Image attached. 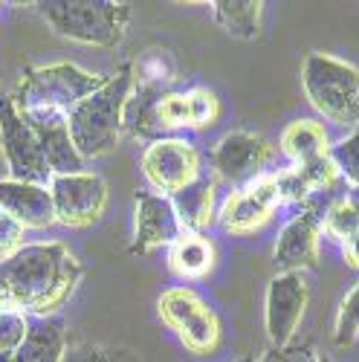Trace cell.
I'll return each instance as SVG.
<instances>
[{"label":"cell","instance_id":"cell-24","mask_svg":"<svg viewBox=\"0 0 359 362\" xmlns=\"http://www.w3.org/2000/svg\"><path fill=\"white\" fill-rule=\"evenodd\" d=\"M61 362H139L128 348H107V345H96V342H67Z\"/></svg>","mask_w":359,"mask_h":362},{"label":"cell","instance_id":"cell-6","mask_svg":"<svg viewBox=\"0 0 359 362\" xmlns=\"http://www.w3.org/2000/svg\"><path fill=\"white\" fill-rule=\"evenodd\" d=\"M160 319L192 354H212L220 345V319L192 287H171L157 301Z\"/></svg>","mask_w":359,"mask_h":362},{"label":"cell","instance_id":"cell-7","mask_svg":"<svg viewBox=\"0 0 359 362\" xmlns=\"http://www.w3.org/2000/svg\"><path fill=\"white\" fill-rule=\"evenodd\" d=\"M0 145H4V154L9 160L12 180L49 186L52 171L38 145V136L29 128L26 116L18 110L12 96H0Z\"/></svg>","mask_w":359,"mask_h":362},{"label":"cell","instance_id":"cell-18","mask_svg":"<svg viewBox=\"0 0 359 362\" xmlns=\"http://www.w3.org/2000/svg\"><path fill=\"white\" fill-rule=\"evenodd\" d=\"M215 189H218V180L200 174L194 183H189L186 189H180L171 197V206L177 212V221L183 226V232H203L215 223L218 212H215Z\"/></svg>","mask_w":359,"mask_h":362},{"label":"cell","instance_id":"cell-22","mask_svg":"<svg viewBox=\"0 0 359 362\" xmlns=\"http://www.w3.org/2000/svg\"><path fill=\"white\" fill-rule=\"evenodd\" d=\"M212 15L215 23L232 38L252 41L261 35V0H218V4H212Z\"/></svg>","mask_w":359,"mask_h":362},{"label":"cell","instance_id":"cell-21","mask_svg":"<svg viewBox=\"0 0 359 362\" xmlns=\"http://www.w3.org/2000/svg\"><path fill=\"white\" fill-rule=\"evenodd\" d=\"M134 87L154 90V93H171V87L180 78V64L171 49L151 47L134 58Z\"/></svg>","mask_w":359,"mask_h":362},{"label":"cell","instance_id":"cell-10","mask_svg":"<svg viewBox=\"0 0 359 362\" xmlns=\"http://www.w3.org/2000/svg\"><path fill=\"white\" fill-rule=\"evenodd\" d=\"M49 194L55 206V223L90 226L105 215L107 183L99 174H55L49 180Z\"/></svg>","mask_w":359,"mask_h":362},{"label":"cell","instance_id":"cell-12","mask_svg":"<svg viewBox=\"0 0 359 362\" xmlns=\"http://www.w3.org/2000/svg\"><path fill=\"white\" fill-rule=\"evenodd\" d=\"M310 301V287L302 273H278L266 287L264 298V325L273 348H284L293 342L298 325L305 319Z\"/></svg>","mask_w":359,"mask_h":362},{"label":"cell","instance_id":"cell-34","mask_svg":"<svg viewBox=\"0 0 359 362\" xmlns=\"http://www.w3.org/2000/svg\"><path fill=\"white\" fill-rule=\"evenodd\" d=\"M345 197H348V200H351V206H353V209H356V215H359V189H356V186H351V189H348V194H345Z\"/></svg>","mask_w":359,"mask_h":362},{"label":"cell","instance_id":"cell-9","mask_svg":"<svg viewBox=\"0 0 359 362\" xmlns=\"http://www.w3.org/2000/svg\"><path fill=\"white\" fill-rule=\"evenodd\" d=\"M273 154H276L273 145L264 136L252 131H229L226 136L218 139L208 160H212L215 180H223L232 189H244L255 177L266 174Z\"/></svg>","mask_w":359,"mask_h":362},{"label":"cell","instance_id":"cell-15","mask_svg":"<svg viewBox=\"0 0 359 362\" xmlns=\"http://www.w3.org/2000/svg\"><path fill=\"white\" fill-rule=\"evenodd\" d=\"M29 128L35 131L38 145L47 157V165L55 174H81L84 160L73 145L70 128H67V116L64 113H55V110H29L23 113Z\"/></svg>","mask_w":359,"mask_h":362},{"label":"cell","instance_id":"cell-25","mask_svg":"<svg viewBox=\"0 0 359 362\" xmlns=\"http://www.w3.org/2000/svg\"><path fill=\"white\" fill-rule=\"evenodd\" d=\"M157 125L165 131H174V128H192V107H189V93H165L157 107Z\"/></svg>","mask_w":359,"mask_h":362},{"label":"cell","instance_id":"cell-33","mask_svg":"<svg viewBox=\"0 0 359 362\" xmlns=\"http://www.w3.org/2000/svg\"><path fill=\"white\" fill-rule=\"evenodd\" d=\"M342 255H345V264L359 269V232H353L345 244H342Z\"/></svg>","mask_w":359,"mask_h":362},{"label":"cell","instance_id":"cell-31","mask_svg":"<svg viewBox=\"0 0 359 362\" xmlns=\"http://www.w3.org/2000/svg\"><path fill=\"white\" fill-rule=\"evenodd\" d=\"M258 362H331V356L322 354L316 345L302 342V345H284V348H269Z\"/></svg>","mask_w":359,"mask_h":362},{"label":"cell","instance_id":"cell-29","mask_svg":"<svg viewBox=\"0 0 359 362\" xmlns=\"http://www.w3.org/2000/svg\"><path fill=\"white\" fill-rule=\"evenodd\" d=\"M29 334V316L0 308V354H15Z\"/></svg>","mask_w":359,"mask_h":362},{"label":"cell","instance_id":"cell-3","mask_svg":"<svg viewBox=\"0 0 359 362\" xmlns=\"http://www.w3.org/2000/svg\"><path fill=\"white\" fill-rule=\"evenodd\" d=\"M35 9L61 38L105 49L122 44L131 21V4L113 0H47Z\"/></svg>","mask_w":359,"mask_h":362},{"label":"cell","instance_id":"cell-19","mask_svg":"<svg viewBox=\"0 0 359 362\" xmlns=\"http://www.w3.org/2000/svg\"><path fill=\"white\" fill-rule=\"evenodd\" d=\"M215 244L203 232H183L168 247V269L183 281L206 279L215 269Z\"/></svg>","mask_w":359,"mask_h":362},{"label":"cell","instance_id":"cell-35","mask_svg":"<svg viewBox=\"0 0 359 362\" xmlns=\"http://www.w3.org/2000/svg\"><path fill=\"white\" fill-rule=\"evenodd\" d=\"M237 362H255V356H244V359H237Z\"/></svg>","mask_w":359,"mask_h":362},{"label":"cell","instance_id":"cell-23","mask_svg":"<svg viewBox=\"0 0 359 362\" xmlns=\"http://www.w3.org/2000/svg\"><path fill=\"white\" fill-rule=\"evenodd\" d=\"M322 232L331 240H339V244H345L353 232H359V215H356V209L351 206V200L345 194L324 206Z\"/></svg>","mask_w":359,"mask_h":362},{"label":"cell","instance_id":"cell-27","mask_svg":"<svg viewBox=\"0 0 359 362\" xmlns=\"http://www.w3.org/2000/svg\"><path fill=\"white\" fill-rule=\"evenodd\" d=\"M295 171L302 174V180L307 183V189L313 194H322V192H331L336 186V180H339V171L334 165L331 157H316V160H307V163H298Z\"/></svg>","mask_w":359,"mask_h":362},{"label":"cell","instance_id":"cell-5","mask_svg":"<svg viewBox=\"0 0 359 362\" xmlns=\"http://www.w3.org/2000/svg\"><path fill=\"white\" fill-rule=\"evenodd\" d=\"M110 76L81 70L73 62L49 64V67H26L18 93L12 96L20 113L29 110H55V113H70L81 99L96 93L99 87L107 84Z\"/></svg>","mask_w":359,"mask_h":362},{"label":"cell","instance_id":"cell-11","mask_svg":"<svg viewBox=\"0 0 359 362\" xmlns=\"http://www.w3.org/2000/svg\"><path fill=\"white\" fill-rule=\"evenodd\" d=\"M278 206H281V197H278V186H276V174L266 171V174L255 177L249 186L235 189L220 203L215 223L226 235H249L273 218Z\"/></svg>","mask_w":359,"mask_h":362},{"label":"cell","instance_id":"cell-28","mask_svg":"<svg viewBox=\"0 0 359 362\" xmlns=\"http://www.w3.org/2000/svg\"><path fill=\"white\" fill-rule=\"evenodd\" d=\"M359 337V284H353V290L342 298V308L336 313V330L334 339L336 345H351Z\"/></svg>","mask_w":359,"mask_h":362},{"label":"cell","instance_id":"cell-1","mask_svg":"<svg viewBox=\"0 0 359 362\" xmlns=\"http://www.w3.org/2000/svg\"><path fill=\"white\" fill-rule=\"evenodd\" d=\"M81 276V261L61 240L20 247L0 258V308L44 319L76 293Z\"/></svg>","mask_w":359,"mask_h":362},{"label":"cell","instance_id":"cell-14","mask_svg":"<svg viewBox=\"0 0 359 362\" xmlns=\"http://www.w3.org/2000/svg\"><path fill=\"white\" fill-rule=\"evenodd\" d=\"M134 203H136V218H134L131 255H148L154 250L171 247L183 235L171 197H163L157 192H136Z\"/></svg>","mask_w":359,"mask_h":362},{"label":"cell","instance_id":"cell-26","mask_svg":"<svg viewBox=\"0 0 359 362\" xmlns=\"http://www.w3.org/2000/svg\"><path fill=\"white\" fill-rule=\"evenodd\" d=\"M327 157L334 160L339 177H345L351 186L359 189V128H353L345 139H339L336 145H331Z\"/></svg>","mask_w":359,"mask_h":362},{"label":"cell","instance_id":"cell-8","mask_svg":"<svg viewBox=\"0 0 359 362\" xmlns=\"http://www.w3.org/2000/svg\"><path fill=\"white\" fill-rule=\"evenodd\" d=\"M139 165H142L145 180L163 197H174L180 189H186L203 174L197 148L189 139H180V136L154 139L142 151Z\"/></svg>","mask_w":359,"mask_h":362},{"label":"cell","instance_id":"cell-32","mask_svg":"<svg viewBox=\"0 0 359 362\" xmlns=\"http://www.w3.org/2000/svg\"><path fill=\"white\" fill-rule=\"evenodd\" d=\"M20 240H23V226L0 209V258H9L12 252H18Z\"/></svg>","mask_w":359,"mask_h":362},{"label":"cell","instance_id":"cell-30","mask_svg":"<svg viewBox=\"0 0 359 362\" xmlns=\"http://www.w3.org/2000/svg\"><path fill=\"white\" fill-rule=\"evenodd\" d=\"M189 107H192V128H208L220 119V99L206 87L189 90Z\"/></svg>","mask_w":359,"mask_h":362},{"label":"cell","instance_id":"cell-4","mask_svg":"<svg viewBox=\"0 0 359 362\" xmlns=\"http://www.w3.org/2000/svg\"><path fill=\"white\" fill-rule=\"evenodd\" d=\"M302 87L327 122L359 128V67L324 52H310L302 64Z\"/></svg>","mask_w":359,"mask_h":362},{"label":"cell","instance_id":"cell-17","mask_svg":"<svg viewBox=\"0 0 359 362\" xmlns=\"http://www.w3.org/2000/svg\"><path fill=\"white\" fill-rule=\"evenodd\" d=\"M70 342L67 325L58 316L29 319V334L15 354H0V362H61Z\"/></svg>","mask_w":359,"mask_h":362},{"label":"cell","instance_id":"cell-13","mask_svg":"<svg viewBox=\"0 0 359 362\" xmlns=\"http://www.w3.org/2000/svg\"><path fill=\"white\" fill-rule=\"evenodd\" d=\"M319 238H322V209L310 200L293 221L284 223L276 240V267L281 273H305L319 267Z\"/></svg>","mask_w":359,"mask_h":362},{"label":"cell","instance_id":"cell-16","mask_svg":"<svg viewBox=\"0 0 359 362\" xmlns=\"http://www.w3.org/2000/svg\"><path fill=\"white\" fill-rule=\"evenodd\" d=\"M0 209L12 215L23 229H47L55 223V206L49 186L0 180Z\"/></svg>","mask_w":359,"mask_h":362},{"label":"cell","instance_id":"cell-2","mask_svg":"<svg viewBox=\"0 0 359 362\" xmlns=\"http://www.w3.org/2000/svg\"><path fill=\"white\" fill-rule=\"evenodd\" d=\"M134 87V64L125 62L119 67L105 87L96 93L81 99L67 113V128L73 136V145L81 154V160H96L116 151L119 136H122L125 122V105L131 99Z\"/></svg>","mask_w":359,"mask_h":362},{"label":"cell","instance_id":"cell-20","mask_svg":"<svg viewBox=\"0 0 359 362\" xmlns=\"http://www.w3.org/2000/svg\"><path fill=\"white\" fill-rule=\"evenodd\" d=\"M331 151V136H327L322 122L313 119H295L281 131V154L293 160V165L324 157Z\"/></svg>","mask_w":359,"mask_h":362}]
</instances>
